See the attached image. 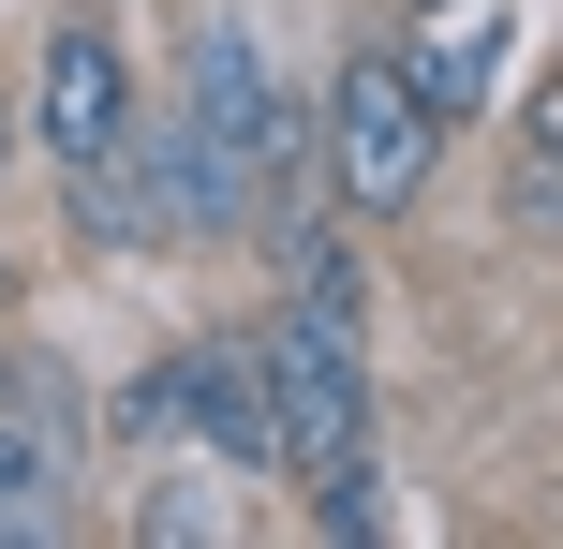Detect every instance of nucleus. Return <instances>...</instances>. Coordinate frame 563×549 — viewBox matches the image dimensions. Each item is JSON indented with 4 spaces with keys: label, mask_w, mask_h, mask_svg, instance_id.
I'll return each mask as SVG.
<instances>
[{
    "label": "nucleus",
    "mask_w": 563,
    "mask_h": 549,
    "mask_svg": "<svg viewBox=\"0 0 563 549\" xmlns=\"http://www.w3.org/2000/svg\"><path fill=\"white\" fill-rule=\"evenodd\" d=\"M178 119L208 134V178H223L238 238H267L282 208L327 178V105L282 89V59H267L253 15H194V45H178Z\"/></svg>",
    "instance_id": "f257e3e1"
},
{
    "label": "nucleus",
    "mask_w": 563,
    "mask_h": 549,
    "mask_svg": "<svg viewBox=\"0 0 563 549\" xmlns=\"http://www.w3.org/2000/svg\"><path fill=\"white\" fill-rule=\"evenodd\" d=\"M430 164H445V105L416 89L400 30L341 45V75H327V194H341V223H400L430 194Z\"/></svg>",
    "instance_id": "f03ea898"
},
{
    "label": "nucleus",
    "mask_w": 563,
    "mask_h": 549,
    "mask_svg": "<svg viewBox=\"0 0 563 549\" xmlns=\"http://www.w3.org/2000/svg\"><path fill=\"white\" fill-rule=\"evenodd\" d=\"M59 194H75V238H89V253L238 238V208H223V178H208V134L178 119V89H164V105H134V119H119V149H104V164H75Z\"/></svg>",
    "instance_id": "7ed1b4c3"
},
{
    "label": "nucleus",
    "mask_w": 563,
    "mask_h": 549,
    "mask_svg": "<svg viewBox=\"0 0 563 549\" xmlns=\"http://www.w3.org/2000/svg\"><path fill=\"white\" fill-rule=\"evenodd\" d=\"M178 402H194V461H223V475H282V386H267V342H253V327L178 342Z\"/></svg>",
    "instance_id": "20e7f679"
},
{
    "label": "nucleus",
    "mask_w": 563,
    "mask_h": 549,
    "mask_svg": "<svg viewBox=\"0 0 563 549\" xmlns=\"http://www.w3.org/2000/svg\"><path fill=\"white\" fill-rule=\"evenodd\" d=\"M134 105H148V89H134V59H119V30H104V15H75V30L45 45L30 134H45V164L75 178V164H104V149H119V119H134Z\"/></svg>",
    "instance_id": "39448f33"
},
{
    "label": "nucleus",
    "mask_w": 563,
    "mask_h": 549,
    "mask_svg": "<svg viewBox=\"0 0 563 549\" xmlns=\"http://www.w3.org/2000/svg\"><path fill=\"white\" fill-rule=\"evenodd\" d=\"M400 59H416V89L460 119H489V75H505V0H400Z\"/></svg>",
    "instance_id": "423d86ee"
},
{
    "label": "nucleus",
    "mask_w": 563,
    "mask_h": 549,
    "mask_svg": "<svg viewBox=\"0 0 563 549\" xmlns=\"http://www.w3.org/2000/svg\"><path fill=\"white\" fill-rule=\"evenodd\" d=\"M45 535H75V446L0 416V549H45Z\"/></svg>",
    "instance_id": "0eeeda50"
},
{
    "label": "nucleus",
    "mask_w": 563,
    "mask_h": 549,
    "mask_svg": "<svg viewBox=\"0 0 563 549\" xmlns=\"http://www.w3.org/2000/svg\"><path fill=\"white\" fill-rule=\"evenodd\" d=\"M311 535H386V461H371V446H341V461L311 475Z\"/></svg>",
    "instance_id": "6e6552de"
},
{
    "label": "nucleus",
    "mask_w": 563,
    "mask_h": 549,
    "mask_svg": "<svg viewBox=\"0 0 563 549\" xmlns=\"http://www.w3.org/2000/svg\"><path fill=\"white\" fill-rule=\"evenodd\" d=\"M505 238H563V149H519L505 164Z\"/></svg>",
    "instance_id": "1a4fd4ad"
},
{
    "label": "nucleus",
    "mask_w": 563,
    "mask_h": 549,
    "mask_svg": "<svg viewBox=\"0 0 563 549\" xmlns=\"http://www.w3.org/2000/svg\"><path fill=\"white\" fill-rule=\"evenodd\" d=\"M134 535H223V505H208V475H164V491L134 505Z\"/></svg>",
    "instance_id": "9d476101"
},
{
    "label": "nucleus",
    "mask_w": 563,
    "mask_h": 549,
    "mask_svg": "<svg viewBox=\"0 0 563 549\" xmlns=\"http://www.w3.org/2000/svg\"><path fill=\"white\" fill-rule=\"evenodd\" d=\"M519 149H563V59L534 75V105H519Z\"/></svg>",
    "instance_id": "9b49d317"
},
{
    "label": "nucleus",
    "mask_w": 563,
    "mask_h": 549,
    "mask_svg": "<svg viewBox=\"0 0 563 549\" xmlns=\"http://www.w3.org/2000/svg\"><path fill=\"white\" fill-rule=\"evenodd\" d=\"M0 312H15V253H0Z\"/></svg>",
    "instance_id": "f8f14e48"
},
{
    "label": "nucleus",
    "mask_w": 563,
    "mask_h": 549,
    "mask_svg": "<svg viewBox=\"0 0 563 549\" xmlns=\"http://www.w3.org/2000/svg\"><path fill=\"white\" fill-rule=\"evenodd\" d=\"M0 164H15V119H0Z\"/></svg>",
    "instance_id": "ddd939ff"
}]
</instances>
